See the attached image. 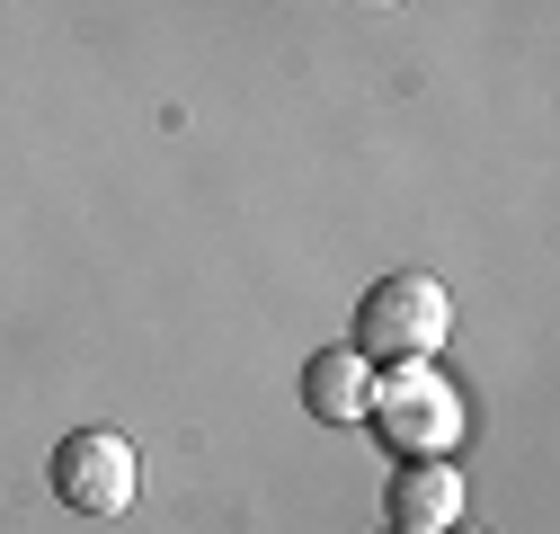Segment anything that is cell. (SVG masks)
Instances as JSON below:
<instances>
[{"mask_svg": "<svg viewBox=\"0 0 560 534\" xmlns=\"http://www.w3.org/2000/svg\"><path fill=\"white\" fill-rule=\"evenodd\" d=\"M374 437L392 445V454H445L454 437H463V400L428 374V357H409V365H392V374H374Z\"/></svg>", "mask_w": 560, "mask_h": 534, "instance_id": "cell-2", "label": "cell"}, {"mask_svg": "<svg viewBox=\"0 0 560 534\" xmlns=\"http://www.w3.org/2000/svg\"><path fill=\"white\" fill-rule=\"evenodd\" d=\"M445 329H454V294L428 277V267H392V277H374L365 303H357V339H365L357 357L409 365V357H436Z\"/></svg>", "mask_w": 560, "mask_h": 534, "instance_id": "cell-1", "label": "cell"}, {"mask_svg": "<svg viewBox=\"0 0 560 534\" xmlns=\"http://www.w3.org/2000/svg\"><path fill=\"white\" fill-rule=\"evenodd\" d=\"M383 534H392V525H383Z\"/></svg>", "mask_w": 560, "mask_h": 534, "instance_id": "cell-7", "label": "cell"}, {"mask_svg": "<svg viewBox=\"0 0 560 534\" xmlns=\"http://www.w3.org/2000/svg\"><path fill=\"white\" fill-rule=\"evenodd\" d=\"M445 534H471V525H445Z\"/></svg>", "mask_w": 560, "mask_h": 534, "instance_id": "cell-6", "label": "cell"}, {"mask_svg": "<svg viewBox=\"0 0 560 534\" xmlns=\"http://www.w3.org/2000/svg\"><path fill=\"white\" fill-rule=\"evenodd\" d=\"M383 516H392V534H445V525H463V473L445 454H400V473L383 481Z\"/></svg>", "mask_w": 560, "mask_h": 534, "instance_id": "cell-4", "label": "cell"}, {"mask_svg": "<svg viewBox=\"0 0 560 534\" xmlns=\"http://www.w3.org/2000/svg\"><path fill=\"white\" fill-rule=\"evenodd\" d=\"M303 400H312L320 428H365V410H374V357L320 348V357L303 365Z\"/></svg>", "mask_w": 560, "mask_h": 534, "instance_id": "cell-5", "label": "cell"}, {"mask_svg": "<svg viewBox=\"0 0 560 534\" xmlns=\"http://www.w3.org/2000/svg\"><path fill=\"white\" fill-rule=\"evenodd\" d=\"M54 499L81 516H125L133 508V445L107 428H81L54 445Z\"/></svg>", "mask_w": 560, "mask_h": 534, "instance_id": "cell-3", "label": "cell"}]
</instances>
